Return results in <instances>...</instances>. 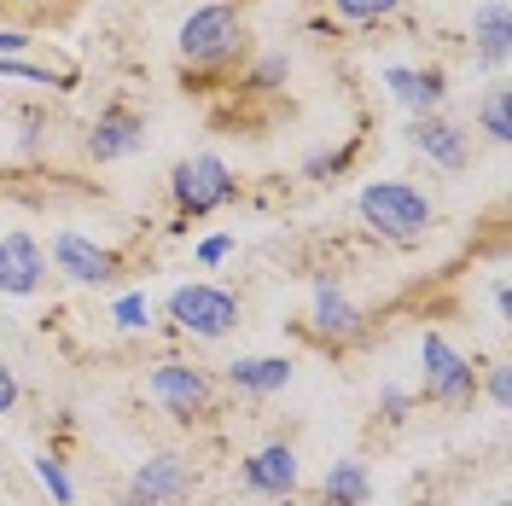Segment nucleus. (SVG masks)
Returning a JSON list of instances; mask_svg holds the SVG:
<instances>
[{"label": "nucleus", "instance_id": "nucleus-1", "mask_svg": "<svg viewBox=\"0 0 512 506\" xmlns=\"http://www.w3.org/2000/svg\"><path fill=\"white\" fill-rule=\"evenodd\" d=\"M245 53V18H239V6H198L187 24H181V64L187 70H222Z\"/></svg>", "mask_w": 512, "mask_h": 506}, {"label": "nucleus", "instance_id": "nucleus-2", "mask_svg": "<svg viewBox=\"0 0 512 506\" xmlns=\"http://www.w3.org/2000/svg\"><path fill=\"white\" fill-rule=\"evenodd\" d=\"M361 222L373 227L390 245H414L419 233L431 227V198L414 192L408 181H373L361 192Z\"/></svg>", "mask_w": 512, "mask_h": 506}, {"label": "nucleus", "instance_id": "nucleus-3", "mask_svg": "<svg viewBox=\"0 0 512 506\" xmlns=\"http://www.w3.org/2000/svg\"><path fill=\"white\" fill-rule=\"evenodd\" d=\"M169 320L192 338H227L239 326V297L222 285H181L169 297Z\"/></svg>", "mask_w": 512, "mask_h": 506}, {"label": "nucleus", "instance_id": "nucleus-4", "mask_svg": "<svg viewBox=\"0 0 512 506\" xmlns=\"http://www.w3.org/2000/svg\"><path fill=\"white\" fill-rule=\"evenodd\" d=\"M169 192L187 216H210L233 198V169H227L216 152H198V158H181L175 175H169Z\"/></svg>", "mask_w": 512, "mask_h": 506}, {"label": "nucleus", "instance_id": "nucleus-5", "mask_svg": "<svg viewBox=\"0 0 512 506\" xmlns=\"http://www.w3.org/2000/svg\"><path fill=\"white\" fill-rule=\"evenodd\" d=\"M419 361H425V396H431V402H472V396H478V373H472V361L448 344L443 332H425Z\"/></svg>", "mask_w": 512, "mask_h": 506}, {"label": "nucleus", "instance_id": "nucleus-6", "mask_svg": "<svg viewBox=\"0 0 512 506\" xmlns=\"http://www.w3.org/2000/svg\"><path fill=\"white\" fill-rule=\"evenodd\" d=\"M187 495H192V466L175 460V454H158L128 477V506H175Z\"/></svg>", "mask_w": 512, "mask_h": 506}, {"label": "nucleus", "instance_id": "nucleus-7", "mask_svg": "<svg viewBox=\"0 0 512 506\" xmlns=\"http://www.w3.org/2000/svg\"><path fill=\"white\" fill-rule=\"evenodd\" d=\"M152 396L175 419H204L210 413V379L198 367H181V361H163L158 373H152Z\"/></svg>", "mask_w": 512, "mask_h": 506}, {"label": "nucleus", "instance_id": "nucleus-8", "mask_svg": "<svg viewBox=\"0 0 512 506\" xmlns=\"http://www.w3.org/2000/svg\"><path fill=\"white\" fill-rule=\"evenodd\" d=\"M41 280H47L41 245H35L30 233H6L0 239V291L6 297H30V291H41Z\"/></svg>", "mask_w": 512, "mask_h": 506}, {"label": "nucleus", "instance_id": "nucleus-9", "mask_svg": "<svg viewBox=\"0 0 512 506\" xmlns=\"http://www.w3.org/2000/svg\"><path fill=\"white\" fill-rule=\"evenodd\" d=\"M53 262H59V274H70L76 285H105L117 274V256L99 251L94 239H82V233H59V239H53Z\"/></svg>", "mask_w": 512, "mask_h": 506}, {"label": "nucleus", "instance_id": "nucleus-10", "mask_svg": "<svg viewBox=\"0 0 512 506\" xmlns=\"http://www.w3.org/2000/svg\"><path fill=\"white\" fill-rule=\"evenodd\" d=\"M140 140H146V123H140L134 111H123V105H111V111H99L94 134H88V152H94L99 163H117V158H128V152H140Z\"/></svg>", "mask_w": 512, "mask_h": 506}, {"label": "nucleus", "instance_id": "nucleus-11", "mask_svg": "<svg viewBox=\"0 0 512 506\" xmlns=\"http://www.w3.org/2000/svg\"><path fill=\"white\" fill-rule=\"evenodd\" d=\"M414 146L431 163H443V169H466V158H472L466 128L448 123V117H419V123H414Z\"/></svg>", "mask_w": 512, "mask_h": 506}, {"label": "nucleus", "instance_id": "nucleus-12", "mask_svg": "<svg viewBox=\"0 0 512 506\" xmlns=\"http://www.w3.org/2000/svg\"><path fill=\"white\" fill-rule=\"evenodd\" d=\"M245 483L262 489V495H291V489H297V454H291L286 443L251 454V460H245Z\"/></svg>", "mask_w": 512, "mask_h": 506}, {"label": "nucleus", "instance_id": "nucleus-13", "mask_svg": "<svg viewBox=\"0 0 512 506\" xmlns=\"http://www.w3.org/2000/svg\"><path fill=\"white\" fill-rule=\"evenodd\" d=\"M309 320H315L320 338H355V332H361V309H355L332 280L315 285V315H309Z\"/></svg>", "mask_w": 512, "mask_h": 506}, {"label": "nucleus", "instance_id": "nucleus-14", "mask_svg": "<svg viewBox=\"0 0 512 506\" xmlns=\"http://www.w3.org/2000/svg\"><path fill=\"white\" fill-rule=\"evenodd\" d=\"M390 94L402 99L408 111L431 117L443 105V70H390Z\"/></svg>", "mask_w": 512, "mask_h": 506}, {"label": "nucleus", "instance_id": "nucleus-15", "mask_svg": "<svg viewBox=\"0 0 512 506\" xmlns=\"http://www.w3.org/2000/svg\"><path fill=\"white\" fill-rule=\"evenodd\" d=\"M227 379L239 384V390L268 396V390H286L291 361H286V355H251V361H233V367H227Z\"/></svg>", "mask_w": 512, "mask_h": 506}, {"label": "nucleus", "instance_id": "nucleus-16", "mask_svg": "<svg viewBox=\"0 0 512 506\" xmlns=\"http://www.w3.org/2000/svg\"><path fill=\"white\" fill-rule=\"evenodd\" d=\"M320 495H326V506H361L367 501V466L361 460H338L326 472V483H320Z\"/></svg>", "mask_w": 512, "mask_h": 506}, {"label": "nucleus", "instance_id": "nucleus-17", "mask_svg": "<svg viewBox=\"0 0 512 506\" xmlns=\"http://www.w3.org/2000/svg\"><path fill=\"white\" fill-rule=\"evenodd\" d=\"M507 6H501V0H489V6H483L478 12V53H483V64H501L507 59Z\"/></svg>", "mask_w": 512, "mask_h": 506}, {"label": "nucleus", "instance_id": "nucleus-18", "mask_svg": "<svg viewBox=\"0 0 512 506\" xmlns=\"http://www.w3.org/2000/svg\"><path fill=\"white\" fill-rule=\"evenodd\" d=\"M507 105H512L507 88H489V99H483V128H489V140H501V146L512 140V117H507Z\"/></svg>", "mask_w": 512, "mask_h": 506}, {"label": "nucleus", "instance_id": "nucleus-19", "mask_svg": "<svg viewBox=\"0 0 512 506\" xmlns=\"http://www.w3.org/2000/svg\"><path fill=\"white\" fill-rule=\"evenodd\" d=\"M344 18H355V24H379V18H390L402 0H332Z\"/></svg>", "mask_w": 512, "mask_h": 506}, {"label": "nucleus", "instance_id": "nucleus-20", "mask_svg": "<svg viewBox=\"0 0 512 506\" xmlns=\"http://www.w3.org/2000/svg\"><path fill=\"white\" fill-rule=\"evenodd\" d=\"M35 472H41V483L53 489V501H59V506L76 501V489H70V477H64V466L53 460V454H41V460H35Z\"/></svg>", "mask_w": 512, "mask_h": 506}, {"label": "nucleus", "instance_id": "nucleus-21", "mask_svg": "<svg viewBox=\"0 0 512 506\" xmlns=\"http://www.w3.org/2000/svg\"><path fill=\"white\" fill-rule=\"evenodd\" d=\"M146 320H152V309H146V297H140V291H128L123 303H117V326H128V332H140Z\"/></svg>", "mask_w": 512, "mask_h": 506}, {"label": "nucleus", "instance_id": "nucleus-22", "mask_svg": "<svg viewBox=\"0 0 512 506\" xmlns=\"http://www.w3.org/2000/svg\"><path fill=\"white\" fill-rule=\"evenodd\" d=\"M280 82H286V59H262L256 64V76H251L256 94H268V88H280Z\"/></svg>", "mask_w": 512, "mask_h": 506}, {"label": "nucleus", "instance_id": "nucleus-23", "mask_svg": "<svg viewBox=\"0 0 512 506\" xmlns=\"http://www.w3.org/2000/svg\"><path fill=\"white\" fill-rule=\"evenodd\" d=\"M24 47H30L24 30H0V59H12V53H24Z\"/></svg>", "mask_w": 512, "mask_h": 506}, {"label": "nucleus", "instance_id": "nucleus-24", "mask_svg": "<svg viewBox=\"0 0 512 506\" xmlns=\"http://www.w3.org/2000/svg\"><path fill=\"white\" fill-rule=\"evenodd\" d=\"M18 402V379H12V367H0V413H12Z\"/></svg>", "mask_w": 512, "mask_h": 506}, {"label": "nucleus", "instance_id": "nucleus-25", "mask_svg": "<svg viewBox=\"0 0 512 506\" xmlns=\"http://www.w3.org/2000/svg\"><path fill=\"white\" fill-rule=\"evenodd\" d=\"M227 251H233V239H204V245H198V256H204V262H222Z\"/></svg>", "mask_w": 512, "mask_h": 506}, {"label": "nucleus", "instance_id": "nucleus-26", "mask_svg": "<svg viewBox=\"0 0 512 506\" xmlns=\"http://www.w3.org/2000/svg\"><path fill=\"white\" fill-rule=\"evenodd\" d=\"M350 163V152H332V158H315L309 163V175H332V169H344Z\"/></svg>", "mask_w": 512, "mask_h": 506}, {"label": "nucleus", "instance_id": "nucleus-27", "mask_svg": "<svg viewBox=\"0 0 512 506\" xmlns=\"http://www.w3.org/2000/svg\"><path fill=\"white\" fill-rule=\"evenodd\" d=\"M489 396H495V408H507V367L489 373Z\"/></svg>", "mask_w": 512, "mask_h": 506}, {"label": "nucleus", "instance_id": "nucleus-28", "mask_svg": "<svg viewBox=\"0 0 512 506\" xmlns=\"http://www.w3.org/2000/svg\"><path fill=\"white\" fill-rule=\"evenodd\" d=\"M12 6H24V12H53L59 0H12Z\"/></svg>", "mask_w": 512, "mask_h": 506}, {"label": "nucleus", "instance_id": "nucleus-29", "mask_svg": "<svg viewBox=\"0 0 512 506\" xmlns=\"http://www.w3.org/2000/svg\"><path fill=\"white\" fill-rule=\"evenodd\" d=\"M0 12H6V0H0Z\"/></svg>", "mask_w": 512, "mask_h": 506}]
</instances>
